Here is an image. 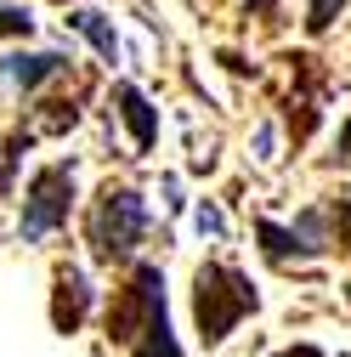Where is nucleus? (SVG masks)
<instances>
[{"label": "nucleus", "instance_id": "f257e3e1", "mask_svg": "<svg viewBox=\"0 0 351 357\" xmlns=\"http://www.w3.org/2000/svg\"><path fill=\"white\" fill-rule=\"evenodd\" d=\"M255 312V284L238 273V266H221V261H204L198 278H193V318H198V335L204 346L227 340L244 318Z\"/></svg>", "mask_w": 351, "mask_h": 357}, {"label": "nucleus", "instance_id": "f03ea898", "mask_svg": "<svg viewBox=\"0 0 351 357\" xmlns=\"http://www.w3.org/2000/svg\"><path fill=\"white\" fill-rule=\"evenodd\" d=\"M148 233V204L136 188H102L91 210V250L102 261H125Z\"/></svg>", "mask_w": 351, "mask_h": 357}, {"label": "nucleus", "instance_id": "7ed1b4c3", "mask_svg": "<svg viewBox=\"0 0 351 357\" xmlns=\"http://www.w3.org/2000/svg\"><path fill=\"white\" fill-rule=\"evenodd\" d=\"M159 324H170V312H164V273L159 266H136L130 289H119V301L108 306V340L136 346Z\"/></svg>", "mask_w": 351, "mask_h": 357}, {"label": "nucleus", "instance_id": "20e7f679", "mask_svg": "<svg viewBox=\"0 0 351 357\" xmlns=\"http://www.w3.org/2000/svg\"><path fill=\"white\" fill-rule=\"evenodd\" d=\"M68 204H74V165H46L34 170L29 182V199H23V238H46L68 221Z\"/></svg>", "mask_w": 351, "mask_h": 357}, {"label": "nucleus", "instance_id": "39448f33", "mask_svg": "<svg viewBox=\"0 0 351 357\" xmlns=\"http://www.w3.org/2000/svg\"><path fill=\"white\" fill-rule=\"evenodd\" d=\"M85 312H91V278L79 273V266H63L57 273V295H52V324L57 335H74L85 324Z\"/></svg>", "mask_w": 351, "mask_h": 357}, {"label": "nucleus", "instance_id": "423d86ee", "mask_svg": "<svg viewBox=\"0 0 351 357\" xmlns=\"http://www.w3.org/2000/svg\"><path fill=\"white\" fill-rule=\"evenodd\" d=\"M114 108H119V119L130 125V137H136V153H148V148L159 142V114H153V102L136 91V85H114Z\"/></svg>", "mask_w": 351, "mask_h": 357}, {"label": "nucleus", "instance_id": "0eeeda50", "mask_svg": "<svg viewBox=\"0 0 351 357\" xmlns=\"http://www.w3.org/2000/svg\"><path fill=\"white\" fill-rule=\"evenodd\" d=\"M0 68H6L12 85H23V91H40L46 79H57V74L68 68V57H63V52H17V57H6Z\"/></svg>", "mask_w": 351, "mask_h": 357}, {"label": "nucleus", "instance_id": "6e6552de", "mask_svg": "<svg viewBox=\"0 0 351 357\" xmlns=\"http://www.w3.org/2000/svg\"><path fill=\"white\" fill-rule=\"evenodd\" d=\"M68 29H79L91 46L102 52V63H119V34H114V23L102 17V12H68Z\"/></svg>", "mask_w": 351, "mask_h": 357}, {"label": "nucleus", "instance_id": "1a4fd4ad", "mask_svg": "<svg viewBox=\"0 0 351 357\" xmlns=\"http://www.w3.org/2000/svg\"><path fill=\"white\" fill-rule=\"evenodd\" d=\"M255 238L272 261H289V255H306V244L295 238V227H278V221H255Z\"/></svg>", "mask_w": 351, "mask_h": 357}, {"label": "nucleus", "instance_id": "9d476101", "mask_svg": "<svg viewBox=\"0 0 351 357\" xmlns=\"http://www.w3.org/2000/svg\"><path fill=\"white\" fill-rule=\"evenodd\" d=\"M340 6H345V0H312V6H306V29H312V34H323V29L340 17Z\"/></svg>", "mask_w": 351, "mask_h": 357}, {"label": "nucleus", "instance_id": "9b49d317", "mask_svg": "<svg viewBox=\"0 0 351 357\" xmlns=\"http://www.w3.org/2000/svg\"><path fill=\"white\" fill-rule=\"evenodd\" d=\"M29 29H34L29 6H0V40H12V34H29Z\"/></svg>", "mask_w": 351, "mask_h": 357}, {"label": "nucleus", "instance_id": "f8f14e48", "mask_svg": "<svg viewBox=\"0 0 351 357\" xmlns=\"http://www.w3.org/2000/svg\"><path fill=\"white\" fill-rule=\"evenodd\" d=\"M334 227H340V244H345V255H351V193L334 199Z\"/></svg>", "mask_w": 351, "mask_h": 357}, {"label": "nucleus", "instance_id": "ddd939ff", "mask_svg": "<svg viewBox=\"0 0 351 357\" xmlns=\"http://www.w3.org/2000/svg\"><path fill=\"white\" fill-rule=\"evenodd\" d=\"M198 233H210V238H221V215H215L210 204H198Z\"/></svg>", "mask_w": 351, "mask_h": 357}, {"label": "nucleus", "instance_id": "4468645a", "mask_svg": "<svg viewBox=\"0 0 351 357\" xmlns=\"http://www.w3.org/2000/svg\"><path fill=\"white\" fill-rule=\"evenodd\" d=\"M334 159H340V165H345V170H351V119H345V125H340V148H334Z\"/></svg>", "mask_w": 351, "mask_h": 357}, {"label": "nucleus", "instance_id": "2eb2a0df", "mask_svg": "<svg viewBox=\"0 0 351 357\" xmlns=\"http://www.w3.org/2000/svg\"><path fill=\"white\" fill-rule=\"evenodd\" d=\"M283 357H323L318 346H295V351H283Z\"/></svg>", "mask_w": 351, "mask_h": 357}]
</instances>
